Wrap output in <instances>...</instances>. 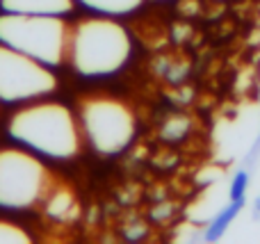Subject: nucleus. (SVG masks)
I'll use <instances>...</instances> for the list:
<instances>
[{
	"mask_svg": "<svg viewBox=\"0 0 260 244\" xmlns=\"http://www.w3.org/2000/svg\"><path fill=\"white\" fill-rule=\"evenodd\" d=\"M249 187H251V176H249V171L247 169H238V171L231 176V183H229V201H244V203H247Z\"/></svg>",
	"mask_w": 260,
	"mask_h": 244,
	"instance_id": "9d476101",
	"label": "nucleus"
},
{
	"mask_svg": "<svg viewBox=\"0 0 260 244\" xmlns=\"http://www.w3.org/2000/svg\"><path fill=\"white\" fill-rule=\"evenodd\" d=\"M76 5H82L85 9L103 16H126V14L137 12L144 5V0H76Z\"/></svg>",
	"mask_w": 260,
	"mask_h": 244,
	"instance_id": "1a4fd4ad",
	"label": "nucleus"
},
{
	"mask_svg": "<svg viewBox=\"0 0 260 244\" xmlns=\"http://www.w3.org/2000/svg\"><path fill=\"white\" fill-rule=\"evenodd\" d=\"M253 210H256V215H260V192H258L256 199H253Z\"/></svg>",
	"mask_w": 260,
	"mask_h": 244,
	"instance_id": "f8f14e48",
	"label": "nucleus"
},
{
	"mask_svg": "<svg viewBox=\"0 0 260 244\" xmlns=\"http://www.w3.org/2000/svg\"><path fill=\"white\" fill-rule=\"evenodd\" d=\"M48 196H53V176L41 155L18 144L0 149V208L23 213Z\"/></svg>",
	"mask_w": 260,
	"mask_h": 244,
	"instance_id": "39448f33",
	"label": "nucleus"
},
{
	"mask_svg": "<svg viewBox=\"0 0 260 244\" xmlns=\"http://www.w3.org/2000/svg\"><path fill=\"white\" fill-rule=\"evenodd\" d=\"M0 7H3V0H0Z\"/></svg>",
	"mask_w": 260,
	"mask_h": 244,
	"instance_id": "ddd939ff",
	"label": "nucleus"
},
{
	"mask_svg": "<svg viewBox=\"0 0 260 244\" xmlns=\"http://www.w3.org/2000/svg\"><path fill=\"white\" fill-rule=\"evenodd\" d=\"M71 23L64 16L41 14H0V44L25 53L44 62L46 66H59L67 62Z\"/></svg>",
	"mask_w": 260,
	"mask_h": 244,
	"instance_id": "7ed1b4c3",
	"label": "nucleus"
},
{
	"mask_svg": "<svg viewBox=\"0 0 260 244\" xmlns=\"http://www.w3.org/2000/svg\"><path fill=\"white\" fill-rule=\"evenodd\" d=\"M57 89L53 66L0 44V103L25 105Z\"/></svg>",
	"mask_w": 260,
	"mask_h": 244,
	"instance_id": "423d86ee",
	"label": "nucleus"
},
{
	"mask_svg": "<svg viewBox=\"0 0 260 244\" xmlns=\"http://www.w3.org/2000/svg\"><path fill=\"white\" fill-rule=\"evenodd\" d=\"M30 240V233L23 231L21 224L0 219V244H27Z\"/></svg>",
	"mask_w": 260,
	"mask_h": 244,
	"instance_id": "9b49d317",
	"label": "nucleus"
},
{
	"mask_svg": "<svg viewBox=\"0 0 260 244\" xmlns=\"http://www.w3.org/2000/svg\"><path fill=\"white\" fill-rule=\"evenodd\" d=\"M7 135L18 146L48 160H71L82 151L78 114L53 98L18 105L7 119Z\"/></svg>",
	"mask_w": 260,
	"mask_h": 244,
	"instance_id": "f257e3e1",
	"label": "nucleus"
},
{
	"mask_svg": "<svg viewBox=\"0 0 260 244\" xmlns=\"http://www.w3.org/2000/svg\"><path fill=\"white\" fill-rule=\"evenodd\" d=\"M76 114L85 142L99 155H119L137 135L135 112L110 94H85L78 98Z\"/></svg>",
	"mask_w": 260,
	"mask_h": 244,
	"instance_id": "20e7f679",
	"label": "nucleus"
},
{
	"mask_svg": "<svg viewBox=\"0 0 260 244\" xmlns=\"http://www.w3.org/2000/svg\"><path fill=\"white\" fill-rule=\"evenodd\" d=\"M130 53H133V39L126 25H121L114 16L94 14L71 23L67 62L78 76H114L126 66Z\"/></svg>",
	"mask_w": 260,
	"mask_h": 244,
	"instance_id": "f03ea898",
	"label": "nucleus"
},
{
	"mask_svg": "<svg viewBox=\"0 0 260 244\" xmlns=\"http://www.w3.org/2000/svg\"><path fill=\"white\" fill-rule=\"evenodd\" d=\"M76 7V0H3V12L41 14V16H67Z\"/></svg>",
	"mask_w": 260,
	"mask_h": 244,
	"instance_id": "0eeeda50",
	"label": "nucleus"
},
{
	"mask_svg": "<svg viewBox=\"0 0 260 244\" xmlns=\"http://www.w3.org/2000/svg\"><path fill=\"white\" fill-rule=\"evenodd\" d=\"M244 205H247L244 201H229V203H226L224 208H221L219 213L210 219V222H208L206 231H203L206 242H219L221 237L229 233V228L233 226L235 219L240 217V213H242Z\"/></svg>",
	"mask_w": 260,
	"mask_h": 244,
	"instance_id": "6e6552de",
	"label": "nucleus"
}]
</instances>
